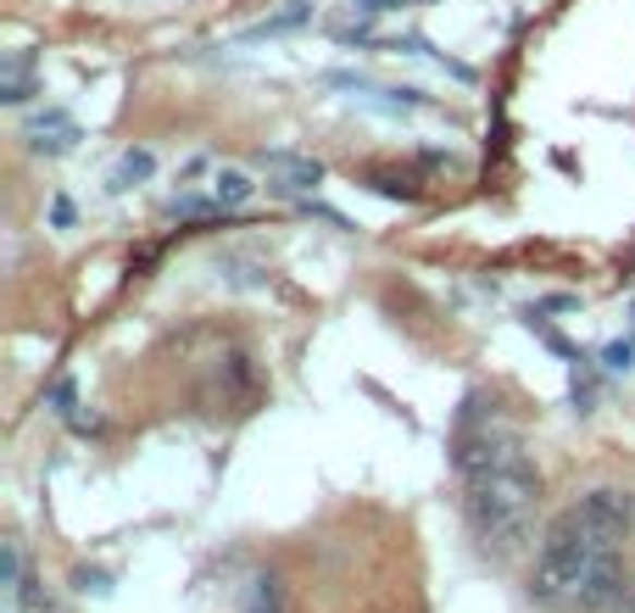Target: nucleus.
<instances>
[{
	"label": "nucleus",
	"instance_id": "1",
	"mask_svg": "<svg viewBox=\"0 0 635 613\" xmlns=\"http://www.w3.org/2000/svg\"><path fill=\"white\" fill-rule=\"evenodd\" d=\"M452 463L463 480V518L468 536L479 541L485 557L513 563L535 541V513H541V468L518 446V436H502L491 424L479 391L463 396L457 430H452Z\"/></svg>",
	"mask_w": 635,
	"mask_h": 613
},
{
	"label": "nucleus",
	"instance_id": "2",
	"mask_svg": "<svg viewBox=\"0 0 635 613\" xmlns=\"http://www.w3.org/2000/svg\"><path fill=\"white\" fill-rule=\"evenodd\" d=\"M630 536H635V491L591 486L585 496H574L541 530L535 569H529V602L547 613H574L579 591L591 586L602 563L624 557Z\"/></svg>",
	"mask_w": 635,
	"mask_h": 613
},
{
	"label": "nucleus",
	"instance_id": "3",
	"mask_svg": "<svg viewBox=\"0 0 635 613\" xmlns=\"http://www.w3.org/2000/svg\"><path fill=\"white\" fill-rule=\"evenodd\" d=\"M257 168L268 173V191H273V196H313L318 184L329 179L318 157L279 151V146H262V151H257Z\"/></svg>",
	"mask_w": 635,
	"mask_h": 613
},
{
	"label": "nucleus",
	"instance_id": "4",
	"mask_svg": "<svg viewBox=\"0 0 635 613\" xmlns=\"http://www.w3.org/2000/svg\"><path fill=\"white\" fill-rule=\"evenodd\" d=\"M78 139H84V134H78V123H73L68 107H45V112H34V118L23 123V146H28L34 157H68Z\"/></svg>",
	"mask_w": 635,
	"mask_h": 613
},
{
	"label": "nucleus",
	"instance_id": "5",
	"mask_svg": "<svg viewBox=\"0 0 635 613\" xmlns=\"http://www.w3.org/2000/svg\"><path fill=\"white\" fill-rule=\"evenodd\" d=\"M39 89H45V78H39L34 51H7V57H0V101H7V107H28Z\"/></svg>",
	"mask_w": 635,
	"mask_h": 613
},
{
	"label": "nucleus",
	"instance_id": "6",
	"mask_svg": "<svg viewBox=\"0 0 635 613\" xmlns=\"http://www.w3.org/2000/svg\"><path fill=\"white\" fill-rule=\"evenodd\" d=\"M207 191L218 196V207H223V212H240V207H246V201L257 196V184H252V173H240V168H218Z\"/></svg>",
	"mask_w": 635,
	"mask_h": 613
},
{
	"label": "nucleus",
	"instance_id": "7",
	"mask_svg": "<svg viewBox=\"0 0 635 613\" xmlns=\"http://www.w3.org/2000/svg\"><path fill=\"white\" fill-rule=\"evenodd\" d=\"M313 23V0H284V7L273 12V17H262L246 39H273V34H296V28H307Z\"/></svg>",
	"mask_w": 635,
	"mask_h": 613
},
{
	"label": "nucleus",
	"instance_id": "8",
	"mask_svg": "<svg viewBox=\"0 0 635 613\" xmlns=\"http://www.w3.org/2000/svg\"><path fill=\"white\" fill-rule=\"evenodd\" d=\"M569 402H574L579 418L597 413V363H591V357H574V363H569Z\"/></svg>",
	"mask_w": 635,
	"mask_h": 613
},
{
	"label": "nucleus",
	"instance_id": "9",
	"mask_svg": "<svg viewBox=\"0 0 635 613\" xmlns=\"http://www.w3.org/2000/svg\"><path fill=\"white\" fill-rule=\"evenodd\" d=\"M168 218L173 223H202V218H223V207H218L212 191H184V196L168 201Z\"/></svg>",
	"mask_w": 635,
	"mask_h": 613
},
{
	"label": "nucleus",
	"instance_id": "10",
	"mask_svg": "<svg viewBox=\"0 0 635 613\" xmlns=\"http://www.w3.org/2000/svg\"><path fill=\"white\" fill-rule=\"evenodd\" d=\"M157 173V157L151 151H123L118 157V168H112V191H134V184H145V179H151Z\"/></svg>",
	"mask_w": 635,
	"mask_h": 613
},
{
	"label": "nucleus",
	"instance_id": "11",
	"mask_svg": "<svg viewBox=\"0 0 635 613\" xmlns=\"http://www.w3.org/2000/svg\"><path fill=\"white\" fill-rule=\"evenodd\" d=\"M363 184H368L374 196H390V201H418L424 196V184L413 173H368Z\"/></svg>",
	"mask_w": 635,
	"mask_h": 613
},
{
	"label": "nucleus",
	"instance_id": "12",
	"mask_svg": "<svg viewBox=\"0 0 635 613\" xmlns=\"http://www.w3.org/2000/svg\"><path fill=\"white\" fill-rule=\"evenodd\" d=\"M218 273L229 279L234 291H257V285H268V268L252 262V257H218Z\"/></svg>",
	"mask_w": 635,
	"mask_h": 613
},
{
	"label": "nucleus",
	"instance_id": "13",
	"mask_svg": "<svg viewBox=\"0 0 635 613\" xmlns=\"http://www.w3.org/2000/svg\"><path fill=\"white\" fill-rule=\"evenodd\" d=\"M246 613H284V586L273 575H257L252 597H246Z\"/></svg>",
	"mask_w": 635,
	"mask_h": 613
},
{
	"label": "nucleus",
	"instance_id": "14",
	"mask_svg": "<svg viewBox=\"0 0 635 613\" xmlns=\"http://www.w3.org/2000/svg\"><path fill=\"white\" fill-rule=\"evenodd\" d=\"M524 329H529V335H541V341H547V346H552L558 357H569V363L579 357V352H574V346H569V341L558 335V329L547 323V312H541V307H524Z\"/></svg>",
	"mask_w": 635,
	"mask_h": 613
},
{
	"label": "nucleus",
	"instance_id": "15",
	"mask_svg": "<svg viewBox=\"0 0 635 613\" xmlns=\"http://www.w3.org/2000/svg\"><path fill=\"white\" fill-rule=\"evenodd\" d=\"M0 586H7V597L23 586V541H0Z\"/></svg>",
	"mask_w": 635,
	"mask_h": 613
},
{
	"label": "nucleus",
	"instance_id": "16",
	"mask_svg": "<svg viewBox=\"0 0 635 613\" xmlns=\"http://www.w3.org/2000/svg\"><path fill=\"white\" fill-rule=\"evenodd\" d=\"M45 402H51V413H57L62 424H68V418L84 407V402H78V385L68 380V373H62V380H51V396H45Z\"/></svg>",
	"mask_w": 635,
	"mask_h": 613
},
{
	"label": "nucleus",
	"instance_id": "17",
	"mask_svg": "<svg viewBox=\"0 0 635 613\" xmlns=\"http://www.w3.org/2000/svg\"><path fill=\"white\" fill-rule=\"evenodd\" d=\"M73 591L78 597H112V575L107 569H89V563H84V569H73Z\"/></svg>",
	"mask_w": 635,
	"mask_h": 613
},
{
	"label": "nucleus",
	"instance_id": "18",
	"mask_svg": "<svg viewBox=\"0 0 635 613\" xmlns=\"http://www.w3.org/2000/svg\"><path fill=\"white\" fill-rule=\"evenodd\" d=\"M602 368L608 373H630L635 368V341H608L602 346Z\"/></svg>",
	"mask_w": 635,
	"mask_h": 613
},
{
	"label": "nucleus",
	"instance_id": "19",
	"mask_svg": "<svg viewBox=\"0 0 635 613\" xmlns=\"http://www.w3.org/2000/svg\"><path fill=\"white\" fill-rule=\"evenodd\" d=\"M390 7H407V0H352L357 17H379V12H390Z\"/></svg>",
	"mask_w": 635,
	"mask_h": 613
},
{
	"label": "nucleus",
	"instance_id": "20",
	"mask_svg": "<svg viewBox=\"0 0 635 613\" xmlns=\"http://www.w3.org/2000/svg\"><path fill=\"white\" fill-rule=\"evenodd\" d=\"M535 307H541V312H574V307H579V296H541Z\"/></svg>",
	"mask_w": 635,
	"mask_h": 613
},
{
	"label": "nucleus",
	"instance_id": "21",
	"mask_svg": "<svg viewBox=\"0 0 635 613\" xmlns=\"http://www.w3.org/2000/svg\"><path fill=\"white\" fill-rule=\"evenodd\" d=\"M51 223H57V229H73V201H68V196L51 201Z\"/></svg>",
	"mask_w": 635,
	"mask_h": 613
},
{
	"label": "nucleus",
	"instance_id": "22",
	"mask_svg": "<svg viewBox=\"0 0 635 613\" xmlns=\"http://www.w3.org/2000/svg\"><path fill=\"white\" fill-rule=\"evenodd\" d=\"M619 613H635V586L624 591V602H619Z\"/></svg>",
	"mask_w": 635,
	"mask_h": 613
}]
</instances>
